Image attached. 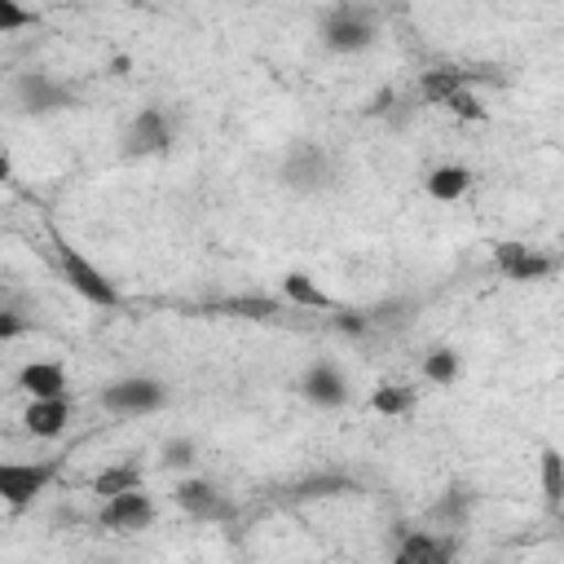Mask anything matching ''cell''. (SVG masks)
Segmentation results:
<instances>
[{
	"mask_svg": "<svg viewBox=\"0 0 564 564\" xmlns=\"http://www.w3.org/2000/svg\"><path fill=\"white\" fill-rule=\"evenodd\" d=\"M57 264H62V278L70 282V291H79L88 304H97V308H119V286H115L84 251H75L70 242H57Z\"/></svg>",
	"mask_w": 564,
	"mask_h": 564,
	"instance_id": "3",
	"label": "cell"
},
{
	"mask_svg": "<svg viewBox=\"0 0 564 564\" xmlns=\"http://www.w3.org/2000/svg\"><path fill=\"white\" fill-rule=\"evenodd\" d=\"M172 150V119L159 106L137 110V119L123 128V154L128 159H154Z\"/></svg>",
	"mask_w": 564,
	"mask_h": 564,
	"instance_id": "5",
	"label": "cell"
},
{
	"mask_svg": "<svg viewBox=\"0 0 564 564\" xmlns=\"http://www.w3.org/2000/svg\"><path fill=\"white\" fill-rule=\"evenodd\" d=\"M538 471H542V498H546V507H551V511H560V498H564V458H560V449H555V445H546V449H542Z\"/></svg>",
	"mask_w": 564,
	"mask_h": 564,
	"instance_id": "19",
	"label": "cell"
},
{
	"mask_svg": "<svg viewBox=\"0 0 564 564\" xmlns=\"http://www.w3.org/2000/svg\"><path fill=\"white\" fill-rule=\"evenodd\" d=\"M441 106H445L454 119H463V123H485V119H489V110L480 106V97L471 93V84H467V88H454Z\"/></svg>",
	"mask_w": 564,
	"mask_h": 564,
	"instance_id": "23",
	"label": "cell"
},
{
	"mask_svg": "<svg viewBox=\"0 0 564 564\" xmlns=\"http://www.w3.org/2000/svg\"><path fill=\"white\" fill-rule=\"evenodd\" d=\"M282 295L295 304V308H326V313H335L339 304L308 278V273H300V269H291V273H282Z\"/></svg>",
	"mask_w": 564,
	"mask_h": 564,
	"instance_id": "16",
	"label": "cell"
},
{
	"mask_svg": "<svg viewBox=\"0 0 564 564\" xmlns=\"http://www.w3.org/2000/svg\"><path fill=\"white\" fill-rule=\"evenodd\" d=\"M392 106H397V93H392V88H379V93L370 97L366 115H383V110H392Z\"/></svg>",
	"mask_w": 564,
	"mask_h": 564,
	"instance_id": "29",
	"label": "cell"
},
{
	"mask_svg": "<svg viewBox=\"0 0 564 564\" xmlns=\"http://www.w3.org/2000/svg\"><path fill=\"white\" fill-rule=\"evenodd\" d=\"M410 405H414V392L401 388V383H379V388L370 392V410H375V414L397 419V414H405Z\"/></svg>",
	"mask_w": 564,
	"mask_h": 564,
	"instance_id": "21",
	"label": "cell"
},
{
	"mask_svg": "<svg viewBox=\"0 0 564 564\" xmlns=\"http://www.w3.org/2000/svg\"><path fill=\"white\" fill-rule=\"evenodd\" d=\"M48 480H53V463H0V502L22 511L35 502V494H44Z\"/></svg>",
	"mask_w": 564,
	"mask_h": 564,
	"instance_id": "8",
	"label": "cell"
},
{
	"mask_svg": "<svg viewBox=\"0 0 564 564\" xmlns=\"http://www.w3.org/2000/svg\"><path fill=\"white\" fill-rule=\"evenodd\" d=\"M13 176V163H9V154H4V145H0V185Z\"/></svg>",
	"mask_w": 564,
	"mask_h": 564,
	"instance_id": "30",
	"label": "cell"
},
{
	"mask_svg": "<svg viewBox=\"0 0 564 564\" xmlns=\"http://www.w3.org/2000/svg\"><path fill=\"white\" fill-rule=\"evenodd\" d=\"M154 524V498L137 485V489H123V494H110L101 498V529H115V533H137V529H150Z\"/></svg>",
	"mask_w": 564,
	"mask_h": 564,
	"instance_id": "7",
	"label": "cell"
},
{
	"mask_svg": "<svg viewBox=\"0 0 564 564\" xmlns=\"http://www.w3.org/2000/svg\"><path fill=\"white\" fill-rule=\"evenodd\" d=\"M137 485H141V467L137 463H115V467H106V471L93 476V494H101V498L123 494V489H137Z\"/></svg>",
	"mask_w": 564,
	"mask_h": 564,
	"instance_id": "20",
	"label": "cell"
},
{
	"mask_svg": "<svg viewBox=\"0 0 564 564\" xmlns=\"http://www.w3.org/2000/svg\"><path fill=\"white\" fill-rule=\"evenodd\" d=\"M494 264L507 282H538L546 273H555V260L538 247H524V242H494Z\"/></svg>",
	"mask_w": 564,
	"mask_h": 564,
	"instance_id": "9",
	"label": "cell"
},
{
	"mask_svg": "<svg viewBox=\"0 0 564 564\" xmlns=\"http://www.w3.org/2000/svg\"><path fill=\"white\" fill-rule=\"evenodd\" d=\"M194 454H198V449H194V441H189V436H176V441H167V445H163V454H159V458H163V467H167V471H176V467H189V463H194Z\"/></svg>",
	"mask_w": 564,
	"mask_h": 564,
	"instance_id": "25",
	"label": "cell"
},
{
	"mask_svg": "<svg viewBox=\"0 0 564 564\" xmlns=\"http://www.w3.org/2000/svg\"><path fill=\"white\" fill-rule=\"evenodd\" d=\"M458 370H463V366H458V352H454V348H432V352L423 357V379H427V383H441V388H445V383L458 379Z\"/></svg>",
	"mask_w": 564,
	"mask_h": 564,
	"instance_id": "22",
	"label": "cell"
},
{
	"mask_svg": "<svg viewBox=\"0 0 564 564\" xmlns=\"http://www.w3.org/2000/svg\"><path fill=\"white\" fill-rule=\"evenodd\" d=\"M335 330L339 335H366L370 330V313H361V308H335Z\"/></svg>",
	"mask_w": 564,
	"mask_h": 564,
	"instance_id": "27",
	"label": "cell"
},
{
	"mask_svg": "<svg viewBox=\"0 0 564 564\" xmlns=\"http://www.w3.org/2000/svg\"><path fill=\"white\" fill-rule=\"evenodd\" d=\"M13 93H18V106L26 115H57V110L75 106L70 88L62 79H53L48 70H22L18 84H13Z\"/></svg>",
	"mask_w": 564,
	"mask_h": 564,
	"instance_id": "6",
	"label": "cell"
},
{
	"mask_svg": "<svg viewBox=\"0 0 564 564\" xmlns=\"http://www.w3.org/2000/svg\"><path fill=\"white\" fill-rule=\"evenodd\" d=\"M66 423H70V401H66V397H31V405L22 410V427H26L35 441L62 436Z\"/></svg>",
	"mask_w": 564,
	"mask_h": 564,
	"instance_id": "12",
	"label": "cell"
},
{
	"mask_svg": "<svg viewBox=\"0 0 564 564\" xmlns=\"http://www.w3.org/2000/svg\"><path fill=\"white\" fill-rule=\"evenodd\" d=\"M300 397L317 410H339L348 405V379L339 375V366L330 361H313L304 375H300Z\"/></svg>",
	"mask_w": 564,
	"mask_h": 564,
	"instance_id": "10",
	"label": "cell"
},
{
	"mask_svg": "<svg viewBox=\"0 0 564 564\" xmlns=\"http://www.w3.org/2000/svg\"><path fill=\"white\" fill-rule=\"evenodd\" d=\"M339 489H348V480H344V476H313V480L295 485V494H300V498H330V494H339Z\"/></svg>",
	"mask_w": 564,
	"mask_h": 564,
	"instance_id": "26",
	"label": "cell"
},
{
	"mask_svg": "<svg viewBox=\"0 0 564 564\" xmlns=\"http://www.w3.org/2000/svg\"><path fill=\"white\" fill-rule=\"evenodd\" d=\"M467 84H471L467 70H449V66H441V70H423V79H419V97L432 101V106H441L454 88H467Z\"/></svg>",
	"mask_w": 564,
	"mask_h": 564,
	"instance_id": "18",
	"label": "cell"
},
{
	"mask_svg": "<svg viewBox=\"0 0 564 564\" xmlns=\"http://www.w3.org/2000/svg\"><path fill=\"white\" fill-rule=\"evenodd\" d=\"M379 40V18L361 0H339L322 18V44L330 53H366Z\"/></svg>",
	"mask_w": 564,
	"mask_h": 564,
	"instance_id": "1",
	"label": "cell"
},
{
	"mask_svg": "<svg viewBox=\"0 0 564 564\" xmlns=\"http://www.w3.org/2000/svg\"><path fill=\"white\" fill-rule=\"evenodd\" d=\"M176 507L189 516V520H225L234 507L225 502V494L212 485V480H203V476H185V480H176Z\"/></svg>",
	"mask_w": 564,
	"mask_h": 564,
	"instance_id": "11",
	"label": "cell"
},
{
	"mask_svg": "<svg viewBox=\"0 0 564 564\" xmlns=\"http://www.w3.org/2000/svg\"><path fill=\"white\" fill-rule=\"evenodd\" d=\"M471 502H476V494H471L467 485H449V489L436 498L432 520H436V524H445V529H463V524H467V516H471Z\"/></svg>",
	"mask_w": 564,
	"mask_h": 564,
	"instance_id": "17",
	"label": "cell"
},
{
	"mask_svg": "<svg viewBox=\"0 0 564 564\" xmlns=\"http://www.w3.org/2000/svg\"><path fill=\"white\" fill-rule=\"evenodd\" d=\"M18 388L26 397H66V366L62 361H26L18 370Z\"/></svg>",
	"mask_w": 564,
	"mask_h": 564,
	"instance_id": "14",
	"label": "cell"
},
{
	"mask_svg": "<svg viewBox=\"0 0 564 564\" xmlns=\"http://www.w3.org/2000/svg\"><path fill=\"white\" fill-rule=\"evenodd\" d=\"M278 176L295 194H317V189H326L335 181V163H330V154L317 141H291L286 154H282Z\"/></svg>",
	"mask_w": 564,
	"mask_h": 564,
	"instance_id": "2",
	"label": "cell"
},
{
	"mask_svg": "<svg viewBox=\"0 0 564 564\" xmlns=\"http://www.w3.org/2000/svg\"><path fill=\"white\" fill-rule=\"evenodd\" d=\"M26 330V317H18V313H0V339H18Z\"/></svg>",
	"mask_w": 564,
	"mask_h": 564,
	"instance_id": "28",
	"label": "cell"
},
{
	"mask_svg": "<svg viewBox=\"0 0 564 564\" xmlns=\"http://www.w3.org/2000/svg\"><path fill=\"white\" fill-rule=\"evenodd\" d=\"M454 538H436L432 529H405L397 542V564H449Z\"/></svg>",
	"mask_w": 564,
	"mask_h": 564,
	"instance_id": "13",
	"label": "cell"
},
{
	"mask_svg": "<svg viewBox=\"0 0 564 564\" xmlns=\"http://www.w3.org/2000/svg\"><path fill=\"white\" fill-rule=\"evenodd\" d=\"M101 405L115 414H154L167 405V388L154 375H123L101 388Z\"/></svg>",
	"mask_w": 564,
	"mask_h": 564,
	"instance_id": "4",
	"label": "cell"
},
{
	"mask_svg": "<svg viewBox=\"0 0 564 564\" xmlns=\"http://www.w3.org/2000/svg\"><path fill=\"white\" fill-rule=\"evenodd\" d=\"M22 26H35V13L22 0H0V35L22 31Z\"/></svg>",
	"mask_w": 564,
	"mask_h": 564,
	"instance_id": "24",
	"label": "cell"
},
{
	"mask_svg": "<svg viewBox=\"0 0 564 564\" xmlns=\"http://www.w3.org/2000/svg\"><path fill=\"white\" fill-rule=\"evenodd\" d=\"M423 189H427V198H436V203H458V198L471 189V172H467L463 163H441V167H432V172L423 176Z\"/></svg>",
	"mask_w": 564,
	"mask_h": 564,
	"instance_id": "15",
	"label": "cell"
}]
</instances>
